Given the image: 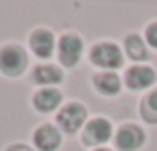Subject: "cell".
Instances as JSON below:
<instances>
[{
  "label": "cell",
  "mask_w": 157,
  "mask_h": 151,
  "mask_svg": "<svg viewBox=\"0 0 157 151\" xmlns=\"http://www.w3.org/2000/svg\"><path fill=\"white\" fill-rule=\"evenodd\" d=\"M26 54L20 46H6L0 50V72L4 76H20L26 70Z\"/></svg>",
  "instance_id": "cell-1"
},
{
  "label": "cell",
  "mask_w": 157,
  "mask_h": 151,
  "mask_svg": "<svg viewBox=\"0 0 157 151\" xmlns=\"http://www.w3.org/2000/svg\"><path fill=\"white\" fill-rule=\"evenodd\" d=\"M90 58H92V64H96L100 68H107V70H115L123 64L121 50L111 42H101L98 46H94L92 52H90Z\"/></svg>",
  "instance_id": "cell-2"
},
{
  "label": "cell",
  "mask_w": 157,
  "mask_h": 151,
  "mask_svg": "<svg viewBox=\"0 0 157 151\" xmlns=\"http://www.w3.org/2000/svg\"><path fill=\"white\" fill-rule=\"evenodd\" d=\"M86 115H88V111L82 104H68L58 111V123L64 127V131L74 133L84 125Z\"/></svg>",
  "instance_id": "cell-3"
},
{
  "label": "cell",
  "mask_w": 157,
  "mask_h": 151,
  "mask_svg": "<svg viewBox=\"0 0 157 151\" xmlns=\"http://www.w3.org/2000/svg\"><path fill=\"white\" fill-rule=\"evenodd\" d=\"M82 48H84V44H82V40L78 38V36H74V34L62 36L60 46H58L60 62L64 64V66H68V68L76 66L78 60H80V56H82Z\"/></svg>",
  "instance_id": "cell-4"
},
{
  "label": "cell",
  "mask_w": 157,
  "mask_h": 151,
  "mask_svg": "<svg viewBox=\"0 0 157 151\" xmlns=\"http://www.w3.org/2000/svg\"><path fill=\"white\" fill-rule=\"evenodd\" d=\"M143 139H145V135H143V131L137 125H123L117 131V135H115V143H117V147L121 151L139 149L141 143H143Z\"/></svg>",
  "instance_id": "cell-5"
},
{
  "label": "cell",
  "mask_w": 157,
  "mask_h": 151,
  "mask_svg": "<svg viewBox=\"0 0 157 151\" xmlns=\"http://www.w3.org/2000/svg\"><path fill=\"white\" fill-rule=\"evenodd\" d=\"M155 81V72L149 66H133L125 74V84L131 89H145Z\"/></svg>",
  "instance_id": "cell-6"
},
{
  "label": "cell",
  "mask_w": 157,
  "mask_h": 151,
  "mask_svg": "<svg viewBox=\"0 0 157 151\" xmlns=\"http://www.w3.org/2000/svg\"><path fill=\"white\" fill-rule=\"evenodd\" d=\"M60 131H58L54 125H40L34 133V143L40 151H54L60 147Z\"/></svg>",
  "instance_id": "cell-7"
},
{
  "label": "cell",
  "mask_w": 157,
  "mask_h": 151,
  "mask_svg": "<svg viewBox=\"0 0 157 151\" xmlns=\"http://www.w3.org/2000/svg\"><path fill=\"white\" fill-rule=\"evenodd\" d=\"M84 137H86V143H105L107 139L111 137V125L109 121L104 119V117H98V119L90 121L86 125V131H84Z\"/></svg>",
  "instance_id": "cell-8"
},
{
  "label": "cell",
  "mask_w": 157,
  "mask_h": 151,
  "mask_svg": "<svg viewBox=\"0 0 157 151\" xmlns=\"http://www.w3.org/2000/svg\"><path fill=\"white\" fill-rule=\"evenodd\" d=\"M30 46L38 58H50L54 52V34L50 30H36L30 36Z\"/></svg>",
  "instance_id": "cell-9"
},
{
  "label": "cell",
  "mask_w": 157,
  "mask_h": 151,
  "mask_svg": "<svg viewBox=\"0 0 157 151\" xmlns=\"http://www.w3.org/2000/svg\"><path fill=\"white\" fill-rule=\"evenodd\" d=\"M60 101H62V93L54 88L40 89L34 96V105L38 111H54L60 105Z\"/></svg>",
  "instance_id": "cell-10"
},
{
  "label": "cell",
  "mask_w": 157,
  "mask_h": 151,
  "mask_svg": "<svg viewBox=\"0 0 157 151\" xmlns=\"http://www.w3.org/2000/svg\"><path fill=\"white\" fill-rule=\"evenodd\" d=\"M94 85L104 96H117L119 93V77L111 72H104L94 77Z\"/></svg>",
  "instance_id": "cell-11"
},
{
  "label": "cell",
  "mask_w": 157,
  "mask_h": 151,
  "mask_svg": "<svg viewBox=\"0 0 157 151\" xmlns=\"http://www.w3.org/2000/svg\"><path fill=\"white\" fill-rule=\"evenodd\" d=\"M32 80H34L36 84L50 85V84H60V81L64 80V76H62V72L58 70L56 66H38V68H34Z\"/></svg>",
  "instance_id": "cell-12"
},
{
  "label": "cell",
  "mask_w": 157,
  "mask_h": 151,
  "mask_svg": "<svg viewBox=\"0 0 157 151\" xmlns=\"http://www.w3.org/2000/svg\"><path fill=\"white\" fill-rule=\"evenodd\" d=\"M125 50L131 60H147V50L143 40L137 34H129L125 38Z\"/></svg>",
  "instance_id": "cell-13"
},
{
  "label": "cell",
  "mask_w": 157,
  "mask_h": 151,
  "mask_svg": "<svg viewBox=\"0 0 157 151\" xmlns=\"http://www.w3.org/2000/svg\"><path fill=\"white\" fill-rule=\"evenodd\" d=\"M141 115L149 123H157V89L141 101Z\"/></svg>",
  "instance_id": "cell-14"
},
{
  "label": "cell",
  "mask_w": 157,
  "mask_h": 151,
  "mask_svg": "<svg viewBox=\"0 0 157 151\" xmlns=\"http://www.w3.org/2000/svg\"><path fill=\"white\" fill-rule=\"evenodd\" d=\"M145 40L149 42V46L157 48V22L149 24L147 26V32H145Z\"/></svg>",
  "instance_id": "cell-15"
},
{
  "label": "cell",
  "mask_w": 157,
  "mask_h": 151,
  "mask_svg": "<svg viewBox=\"0 0 157 151\" xmlns=\"http://www.w3.org/2000/svg\"><path fill=\"white\" fill-rule=\"evenodd\" d=\"M8 151H32V149H28L26 145H14V147H10Z\"/></svg>",
  "instance_id": "cell-16"
},
{
  "label": "cell",
  "mask_w": 157,
  "mask_h": 151,
  "mask_svg": "<svg viewBox=\"0 0 157 151\" xmlns=\"http://www.w3.org/2000/svg\"><path fill=\"white\" fill-rule=\"evenodd\" d=\"M96 151H111V149H96Z\"/></svg>",
  "instance_id": "cell-17"
}]
</instances>
